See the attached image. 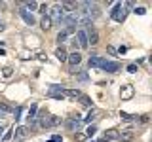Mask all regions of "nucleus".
<instances>
[{"label":"nucleus","mask_w":152,"mask_h":142,"mask_svg":"<svg viewBox=\"0 0 152 142\" xmlns=\"http://www.w3.org/2000/svg\"><path fill=\"white\" fill-rule=\"evenodd\" d=\"M126 15H127V8L124 6L122 2H118L116 6L112 8V12H110V17L114 19V21H118V23H124V21H126Z\"/></svg>","instance_id":"nucleus-1"},{"label":"nucleus","mask_w":152,"mask_h":142,"mask_svg":"<svg viewBox=\"0 0 152 142\" xmlns=\"http://www.w3.org/2000/svg\"><path fill=\"white\" fill-rule=\"evenodd\" d=\"M84 32H86V36H88V44H89V46H97V44H99V34H97V30H95L93 25L86 27Z\"/></svg>","instance_id":"nucleus-2"},{"label":"nucleus","mask_w":152,"mask_h":142,"mask_svg":"<svg viewBox=\"0 0 152 142\" xmlns=\"http://www.w3.org/2000/svg\"><path fill=\"white\" fill-rule=\"evenodd\" d=\"M48 17L51 19V23H53V21H59L61 23V21H63V17H65V12L61 9L59 4H55V6L50 9V15H48Z\"/></svg>","instance_id":"nucleus-3"},{"label":"nucleus","mask_w":152,"mask_h":142,"mask_svg":"<svg viewBox=\"0 0 152 142\" xmlns=\"http://www.w3.org/2000/svg\"><path fill=\"white\" fill-rule=\"evenodd\" d=\"M27 135H28V127L27 125L17 127V129L13 131V142H23V140L27 138Z\"/></svg>","instance_id":"nucleus-4"},{"label":"nucleus","mask_w":152,"mask_h":142,"mask_svg":"<svg viewBox=\"0 0 152 142\" xmlns=\"http://www.w3.org/2000/svg\"><path fill=\"white\" fill-rule=\"evenodd\" d=\"M48 95H50L51 99H57V101H61V99H65V89L61 87V85H51V87L48 89Z\"/></svg>","instance_id":"nucleus-5"},{"label":"nucleus","mask_w":152,"mask_h":142,"mask_svg":"<svg viewBox=\"0 0 152 142\" xmlns=\"http://www.w3.org/2000/svg\"><path fill=\"white\" fill-rule=\"evenodd\" d=\"M19 15L23 17V21L27 23V25H34V15H32L31 12H28V9H25V8H19Z\"/></svg>","instance_id":"nucleus-6"},{"label":"nucleus","mask_w":152,"mask_h":142,"mask_svg":"<svg viewBox=\"0 0 152 142\" xmlns=\"http://www.w3.org/2000/svg\"><path fill=\"white\" fill-rule=\"evenodd\" d=\"M76 42H78V47H82V49L89 47V44H88V36H86L84 30H76Z\"/></svg>","instance_id":"nucleus-7"},{"label":"nucleus","mask_w":152,"mask_h":142,"mask_svg":"<svg viewBox=\"0 0 152 142\" xmlns=\"http://www.w3.org/2000/svg\"><path fill=\"white\" fill-rule=\"evenodd\" d=\"M76 117H80L78 114H76L72 120H69V121H66V129H69V131H72V133H74V131H78L80 127H82V120H76Z\"/></svg>","instance_id":"nucleus-8"},{"label":"nucleus","mask_w":152,"mask_h":142,"mask_svg":"<svg viewBox=\"0 0 152 142\" xmlns=\"http://www.w3.org/2000/svg\"><path fill=\"white\" fill-rule=\"evenodd\" d=\"M122 66H120V63H116V61H107V63L103 64V70L104 72H118V70H120Z\"/></svg>","instance_id":"nucleus-9"},{"label":"nucleus","mask_w":152,"mask_h":142,"mask_svg":"<svg viewBox=\"0 0 152 142\" xmlns=\"http://www.w3.org/2000/svg\"><path fill=\"white\" fill-rule=\"evenodd\" d=\"M133 93H135L133 85H124V87H122V91H120V97H122V101H129V99L133 97Z\"/></svg>","instance_id":"nucleus-10"},{"label":"nucleus","mask_w":152,"mask_h":142,"mask_svg":"<svg viewBox=\"0 0 152 142\" xmlns=\"http://www.w3.org/2000/svg\"><path fill=\"white\" fill-rule=\"evenodd\" d=\"M66 63H69L70 66H76V64H80V63H82V55H80L78 51H74V53H70L69 57H66Z\"/></svg>","instance_id":"nucleus-11"},{"label":"nucleus","mask_w":152,"mask_h":142,"mask_svg":"<svg viewBox=\"0 0 152 142\" xmlns=\"http://www.w3.org/2000/svg\"><path fill=\"white\" fill-rule=\"evenodd\" d=\"M104 63H107V59H104V57H97V55H91V57H89V66H99V68H103Z\"/></svg>","instance_id":"nucleus-12"},{"label":"nucleus","mask_w":152,"mask_h":142,"mask_svg":"<svg viewBox=\"0 0 152 142\" xmlns=\"http://www.w3.org/2000/svg\"><path fill=\"white\" fill-rule=\"evenodd\" d=\"M133 131L131 129H126V131H122V133H118V140H122V142H129L133 140Z\"/></svg>","instance_id":"nucleus-13"},{"label":"nucleus","mask_w":152,"mask_h":142,"mask_svg":"<svg viewBox=\"0 0 152 142\" xmlns=\"http://www.w3.org/2000/svg\"><path fill=\"white\" fill-rule=\"evenodd\" d=\"M55 57L61 61V63H65V61H66V57H69V53H66V49H65L63 46H59V47L55 49Z\"/></svg>","instance_id":"nucleus-14"},{"label":"nucleus","mask_w":152,"mask_h":142,"mask_svg":"<svg viewBox=\"0 0 152 142\" xmlns=\"http://www.w3.org/2000/svg\"><path fill=\"white\" fill-rule=\"evenodd\" d=\"M40 28H42V30H50V28H51V19L48 15H44L40 19Z\"/></svg>","instance_id":"nucleus-15"},{"label":"nucleus","mask_w":152,"mask_h":142,"mask_svg":"<svg viewBox=\"0 0 152 142\" xmlns=\"http://www.w3.org/2000/svg\"><path fill=\"white\" fill-rule=\"evenodd\" d=\"M112 138H118V131H114V129H110V131H107L104 133V136H103V142H107V140H112Z\"/></svg>","instance_id":"nucleus-16"},{"label":"nucleus","mask_w":152,"mask_h":142,"mask_svg":"<svg viewBox=\"0 0 152 142\" xmlns=\"http://www.w3.org/2000/svg\"><path fill=\"white\" fill-rule=\"evenodd\" d=\"M55 125H61V117H57V116H48V127H55Z\"/></svg>","instance_id":"nucleus-17"},{"label":"nucleus","mask_w":152,"mask_h":142,"mask_svg":"<svg viewBox=\"0 0 152 142\" xmlns=\"http://www.w3.org/2000/svg\"><path fill=\"white\" fill-rule=\"evenodd\" d=\"M97 114H99V110H95V108H89V112H88V116H86V117H84V120H82V121H84V123H89V121H91V120H93V117H95V116H97Z\"/></svg>","instance_id":"nucleus-18"},{"label":"nucleus","mask_w":152,"mask_h":142,"mask_svg":"<svg viewBox=\"0 0 152 142\" xmlns=\"http://www.w3.org/2000/svg\"><path fill=\"white\" fill-rule=\"evenodd\" d=\"M80 104H82V106H86V108H91V99L88 97V95H80Z\"/></svg>","instance_id":"nucleus-19"},{"label":"nucleus","mask_w":152,"mask_h":142,"mask_svg":"<svg viewBox=\"0 0 152 142\" xmlns=\"http://www.w3.org/2000/svg\"><path fill=\"white\" fill-rule=\"evenodd\" d=\"M80 95H82V93H80L78 89H65V97H72V99H78Z\"/></svg>","instance_id":"nucleus-20"},{"label":"nucleus","mask_w":152,"mask_h":142,"mask_svg":"<svg viewBox=\"0 0 152 142\" xmlns=\"http://www.w3.org/2000/svg\"><path fill=\"white\" fill-rule=\"evenodd\" d=\"M13 131H15V127H12V129H8L6 133H4V135H2V142H10V140H12Z\"/></svg>","instance_id":"nucleus-21"},{"label":"nucleus","mask_w":152,"mask_h":142,"mask_svg":"<svg viewBox=\"0 0 152 142\" xmlns=\"http://www.w3.org/2000/svg\"><path fill=\"white\" fill-rule=\"evenodd\" d=\"M120 117L126 121H131V120H137V116H131V114H126V112H120Z\"/></svg>","instance_id":"nucleus-22"},{"label":"nucleus","mask_w":152,"mask_h":142,"mask_svg":"<svg viewBox=\"0 0 152 142\" xmlns=\"http://www.w3.org/2000/svg\"><path fill=\"white\" fill-rule=\"evenodd\" d=\"M23 8H25V9H36V8H38V2H32V0H28V2H27Z\"/></svg>","instance_id":"nucleus-23"},{"label":"nucleus","mask_w":152,"mask_h":142,"mask_svg":"<svg viewBox=\"0 0 152 142\" xmlns=\"http://www.w3.org/2000/svg\"><path fill=\"white\" fill-rule=\"evenodd\" d=\"M66 36H69V34H66L65 30H63V32H59V34H57V42H59V44H63V42L66 40Z\"/></svg>","instance_id":"nucleus-24"},{"label":"nucleus","mask_w":152,"mask_h":142,"mask_svg":"<svg viewBox=\"0 0 152 142\" xmlns=\"http://www.w3.org/2000/svg\"><path fill=\"white\" fill-rule=\"evenodd\" d=\"M95 131H97V129H95L93 125H91V127H88V131H86V136H88V138H91V136L95 135Z\"/></svg>","instance_id":"nucleus-25"},{"label":"nucleus","mask_w":152,"mask_h":142,"mask_svg":"<svg viewBox=\"0 0 152 142\" xmlns=\"http://www.w3.org/2000/svg\"><path fill=\"white\" fill-rule=\"evenodd\" d=\"M12 72H13V70H12V68H10V66H6V68H4V70H2V74H4V78H10V76H12Z\"/></svg>","instance_id":"nucleus-26"},{"label":"nucleus","mask_w":152,"mask_h":142,"mask_svg":"<svg viewBox=\"0 0 152 142\" xmlns=\"http://www.w3.org/2000/svg\"><path fill=\"white\" fill-rule=\"evenodd\" d=\"M0 110L2 112H12V108L8 106V104H4V102H0Z\"/></svg>","instance_id":"nucleus-27"},{"label":"nucleus","mask_w":152,"mask_h":142,"mask_svg":"<svg viewBox=\"0 0 152 142\" xmlns=\"http://www.w3.org/2000/svg\"><path fill=\"white\" fill-rule=\"evenodd\" d=\"M135 13H137V15H145L146 9H145V8H137V9H135Z\"/></svg>","instance_id":"nucleus-28"},{"label":"nucleus","mask_w":152,"mask_h":142,"mask_svg":"<svg viewBox=\"0 0 152 142\" xmlns=\"http://www.w3.org/2000/svg\"><path fill=\"white\" fill-rule=\"evenodd\" d=\"M127 72H137V64H129V66H127Z\"/></svg>","instance_id":"nucleus-29"},{"label":"nucleus","mask_w":152,"mask_h":142,"mask_svg":"<svg viewBox=\"0 0 152 142\" xmlns=\"http://www.w3.org/2000/svg\"><path fill=\"white\" fill-rule=\"evenodd\" d=\"M21 112H23V108H15V110H13V114H15V120H19V116H21Z\"/></svg>","instance_id":"nucleus-30"},{"label":"nucleus","mask_w":152,"mask_h":142,"mask_svg":"<svg viewBox=\"0 0 152 142\" xmlns=\"http://www.w3.org/2000/svg\"><path fill=\"white\" fill-rule=\"evenodd\" d=\"M78 80H82V82H86V80H88V74H86V72L78 74Z\"/></svg>","instance_id":"nucleus-31"},{"label":"nucleus","mask_w":152,"mask_h":142,"mask_svg":"<svg viewBox=\"0 0 152 142\" xmlns=\"http://www.w3.org/2000/svg\"><path fill=\"white\" fill-rule=\"evenodd\" d=\"M40 13H44V15L48 13V6H46V4H42V6H40Z\"/></svg>","instance_id":"nucleus-32"},{"label":"nucleus","mask_w":152,"mask_h":142,"mask_svg":"<svg viewBox=\"0 0 152 142\" xmlns=\"http://www.w3.org/2000/svg\"><path fill=\"white\" fill-rule=\"evenodd\" d=\"M59 140H61V136H59V135H53V136H51V140H50V142H59Z\"/></svg>","instance_id":"nucleus-33"},{"label":"nucleus","mask_w":152,"mask_h":142,"mask_svg":"<svg viewBox=\"0 0 152 142\" xmlns=\"http://www.w3.org/2000/svg\"><path fill=\"white\" fill-rule=\"evenodd\" d=\"M108 53H112V55H114V53H116V47H112V46H108Z\"/></svg>","instance_id":"nucleus-34"},{"label":"nucleus","mask_w":152,"mask_h":142,"mask_svg":"<svg viewBox=\"0 0 152 142\" xmlns=\"http://www.w3.org/2000/svg\"><path fill=\"white\" fill-rule=\"evenodd\" d=\"M0 55H6V51H4V47H0Z\"/></svg>","instance_id":"nucleus-35"},{"label":"nucleus","mask_w":152,"mask_h":142,"mask_svg":"<svg viewBox=\"0 0 152 142\" xmlns=\"http://www.w3.org/2000/svg\"><path fill=\"white\" fill-rule=\"evenodd\" d=\"M2 28H4V23H2V21H0V30H2Z\"/></svg>","instance_id":"nucleus-36"},{"label":"nucleus","mask_w":152,"mask_h":142,"mask_svg":"<svg viewBox=\"0 0 152 142\" xmlns=\"http://www.w3.org/2000/svg\"><path fill=\"white\" fill-rule=\"evenodd\" d=\"M0 135H4V131H2V127H0Z\"/></svg>","instance_id":"nucleus-37"},{"label":"nucleus","mask_w":152,"mask_h":142,"mask_svg":"<svg viewBox=\"0 0 152 142\" xmlns=\"http://www.w3.org/2000/svg\"><path fill=\"white\" fill-rule=\"evenodd\" d=\"M88 142H93V140H88Z\"/></svg>","instance_id":"nucleus-38"}]
</instances>
